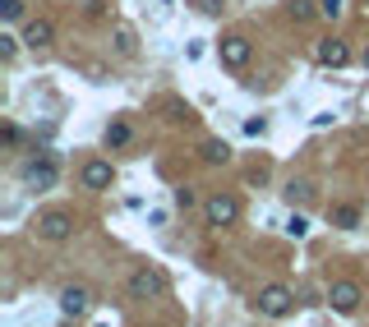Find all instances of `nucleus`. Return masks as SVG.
<instances>
[{
	"label": "nucleus",
	"instance_id": "nucleus-12",
	"mask_svg": "<svg viewBox=\"0 0 369 327\" xmlns=\"http://www.w3.org/2000/svg\"><path fill=\"white\" fill-rule=\"evenodd\" d=\"M102 143H106L111 152L130 148V143H134V124H130V120H111V124H106V134H102Z\"/></svg>",
	"mask_w": 369,
	"mask_h": 327
},
{
	"label": "nucleus",
	"instance_id": "nucleus-8",
	"mask_svg": "<svg viewBox=\"0 0 369 327\" xmlns=\"http://www.w3.org/2000/svg\"><path fill=\"white\" fill-rule=\"evenodd\" d=\"M314 60L323 65V70H342V65H351V46H346L342 37H323V42L314 46Z\"/></svg>",
	"mask_w": 369,
	"mask_h": 327
},
{
	"label": "nucleus",
	"instance_id": "nucleus-9",
	"mask_svg": "<svg viewBox=\"0 0 369 327\" xmlns=\"http://www.w3.org/2000/svg\"><path fill=\"white\" fill-rule=\"evenodd\" d=\"M24 180H28V189H51L61 180V166H56V157H37L24 166Z\"/></svg>",
	"mask_w": 369,
	"mask_h": 327
},
{
	"label": "nucleus",
	"instance_id": "nucleus-27",
	"mask_svg": "<svg viewBox=\"0 0 369 327\" xmlns=\"http://www.w3.org/2000/svg\"><path fill=\"white\" fill-rule=\"evenodd\" d=\"M65 327H70V323H65Z\"/></svg>",
	"mask_w": 369,
	"mask_h": 327
},
{
	"label": "nucleus",
	"instance_id": "nucleus-15",
	"mask_svg": "<svg viewBox=\"0 0 369 327\" xmlns=\"http://www.w3.org/2000/svg\"><path fill=\"white\" fill-rule=\"evenodd\" d=\"M314 14H318L314 0H291V18H296V23H309Z\"/></svg>",
	"mask_w": 369,
	"mask_h": 327
},
{
	"label": "nucleus",
	"instance_id": "nucleus-20",
	"mask_svg": "<svg viewBox=\"0 0 369 327\" xmlns=\"http://www.w3.org/2000/svg\"><path fill=\"white\" fill-rule=\"evenodd\" d=\"M0 14L14 23V18H24V0H0Z\"/></svg>",
	"mask_w": 369,
	"mask_h": 327
},
{
	"label": "nucleus",
	"instance_id": "nucleus-3",
	"mask_svg": "<svg viewBox=\"0 0 369 327\" xmlns=\"http://www.w3.org/2000/svg\"><path fill=\"white\" fill-rule=\"evenodd\" d=\"M167 295V277L157 267H134L130 272V300H162Z\"/></svg>",
	"mask_w": 369,
	"mask_h": 327
},
{
	"label": "nucleus",
	"instance_id": "nucleus-14",
	"mask_svg": "<svg viewBox=\"0 0 369 327\" xmlns=\"http://www.w3.org/2000/svg\"><path fill=\"white\" fill-rule=\"evenodd\" d=\"M203 161H208V166H227V161H231V148H227L222 139H208V143H203Z\"/></svg>",
	"mask_w": 369,
	"mask_h": 327
},
{
	"label": "nucleus",
	"instance_id": "nucleus-16",
	"mask_svg": "<svg viewBox=\"0 0 369 327\" xmlns=\"http://www.w3.org/2000/svg\"><path fill=\"white\" fill-rule=\"evenodd\" d=\"M286 235H291V240H305V235H309V221H305V217L296 213V217L286 221Z\"/></svg>",
	"mask_w": 369,
	"mask_h": 327
},
{
	"label": "nucleus",
	"instance_id": "nucleus-6",
	"mask_svg": "<svg viewBox=\"0 0 369 327\" xmlns=\"http://www.w3.org/2000/svg\"><path fill=\"white\" fill-rule=\"evenodd\" d=\"M222 65L227 70H245L249 60H254V46H249V37H240V33H231V37H222Z\"/></svg>",
	"mask_w": 369,
	"mask_h": 327
},
{
	"label": "nucleus",
	"instance_id": "nucleus-18",
	"mask_svg": "<svg viewBox=\"0 0 369 327\" xmlns=\"http://www.w3.org/2000/svg\"><path fill=\"white\" fill-rule=\"evenodd\" d=\"M286 198H291V203H305V198H309V185H305V180H291V185H286Z\"/></svg>",
	"mask_w": 369,
	"mask_h": 327
},
{
	"label": "nucleus",
	"instance_id": "nucleus-11",
	"mask_svg": "<svg viewBox=\"0 0 369 327\" xmlns=\"http://www.w3.org/2000/svg\"><path fill=\"white\" fill-rule=\"evenodd\" d=\"M24 42L33 46V51H42V46H51V42H56V23H51V18H33V23L24 28Z\"/></svg>",
	"mask_w": 369,
	"mask_h": 327
},
{
	"label": "nucleus",
	"instance_id": "nucleus-17",
	"mask_svg": "<svg viewBox=\"0 0 369 327\" xmlns=\"http://www.w3.org/2000/svg\"><path fill=\"white\" fill-rule=\"evenodd\" d=\"M342 9H346V0H318V14L323 18H342Z\"/></svg>",
	"mask_w": 369,
	"mask_h": 327
},
{
	"label": "nucleus",
	"instance_id": "nucleus-21",
	"mask_svg": "<svg viewBox=\"0 0 369 327\" xmlns=\"http://www.w3.org/2000/svg\"><path fill=\"white\" fill-rule=\"evenodd\" d=\"M167 111H171V120H176V124H194V111H189V107H180V102H171Z\"/></svg>",
	"mask_w": 369,
	"mask_h": 327
},
{
	"label": "nucleus",
	"instance_id": "nucleus-2",
	"mask_svg": "<svg viewBox=\"0 0 369 327\" xmlns=\"http://www.w3.org/2000/svg\"><path fill=\"white\" fill-rule=\"evenodd\" d=\"M203 221H208L212 230H227L240 221V198L236 194H208L203 198Z\"/></svg>",
	"mask_w": 369,
	"mask_h": 327
},
{
	"label": "nucleus",
	"instance_id": "nucleus-26",
	"mask_svg": "<svg viewBox=\"0 0 369 327\" xmlns=\"http://www.w3.org/2000/svg\"><path fill=\"white\" fill-rule=\"evenodd\" d=\"M365 70H369V51H365Z\"/></svg>",
	"mask_w": 369,
	"mask_h": 327
},
{
	"label": "nucleus",
	"instance_id": "nucleus-23",
	"mask_svg": "<svg viewBox=\"0 0 369 327\" xmlns=\"http://www.w3.org/2000/svg\"><path fill=\"white\" fill-rule=\"evenodd\" d=\"M19 139H24V129H19V124H5V148H19Z\"/></svg>",
	"mask_w": 369,
	"mask_h": 327
},
{
	"label": "nucleus",
	"instance_id": "nucleus-7",
	"mask_svg": "<svg viewBox=\"0 0 369 327\" xmlns=\"http://www.w3.org/2000/svg\"><path fill=\"white\" fill-rule=\"evenodd\" d=\"M360 300H365V291H360L355 282H333V291H328V304H333V313H346V318L360 309Z\"/></svg>",
	"mask_w": 369,
	"mask_h": 327
},
{
	"label": "nucleus",
	"instance_id": "nucleus-1",
	"mask_svg": "<svg viewBox=\"0 0 369 327\" xmlns=\"http://www.w3.org/2000/svg\"><path fill=\"white\" fill-rule=\"evenodd\" d=\"M296 309V291L281 282H268L264 291L254 295V313H264V318H286V313Z\"/></svg>",
	"mask_w": 369,
	"mask_h": 327
},
{
	"label": "nucleus",
	"instance_id": "nucleus-22",
	"mask_svg": "<svg viewBox=\"0 0 369 327\" xmlns=\"http://www.w3.org/2000/svg\"><path fill=\"white\" fill-rule=\"evenodd\" d=\"M14 51H19V37H0V55H5V60H14Z\"/></svg>",
	"mask_w": 369,
	"mask_h": 327
},
{
	"label": "nucleus",
	"instance_id": "nucleus-5",
	"mask_svg": "<svg viewBox=\"0 0 369 327\" xmlns=\"http://www.w3.org/2000/svg\"><path fill=\"white\" fill-rule=\"evenodd\" d=\"M79 185L93 189V194H102V189L115 185V166L106 157H88V161H83V171H79Z\"/></svg>",
	"mask_w": 369,
	"mask_h": 327
},
{
	"label": "nucleus",
	"instance_id": "nucleus-4",
	"mask_svg": "<svg viewBox=\"0 0 369 327\" xmlns=\"http://www.w3.org/2000/svg\"><path fill=\"white\" fill-rule=\"evenodd\" d=\"M74 213H65V208H51V213H42L37 217V235L42 240H51V245H61V240H70L74 235Z\"/></svg>",
	"mask_w": 369,
	"mask_h": 327
},
{
	"label": "nucleus",
	"instance_id": "nucleus-13",
	"mask_svg": "<svg viewBox=\"0 0 369 327\" xmlns=\"http://www.w3.org/2000/svg\"><path fill=\"white\" fill-rule=\"evenodd\" d=\"M328 221H333L337 230H355L360 226V203H333L328 208Z\"/></svg>",
	"mask_w": 369,
	"mask_h": 327
},
{
	"label": "nucleus",
	"instance_id": "nucleus-24",
	"mask_svg": "<svg viewBox=\"0 0 369 327\" xmlns=\"http://www.w3.org/2000/svg\"><path fill=\"white\" fill-rule=\"evenodd\" d=\"M176 203H180V208H189V203H194V189H184V185H180V189H176Z\"/></svg>",
	"mask_w": 369,
	"mask_h": 327
},
{
	"label": "nucleus",
	"instance_id": "nucleus-10",
	"mask_svg": "<svg viewBox=\"0 0 369 327\" xmlns=\"http://www.w3.org/2000/svg\"><path fill=\"white\" fill-rule=\"evenodd\" d=\"M88 309H93V291H88V286H65V291H61V313H65V318H83Z\"/></svg>",
	"mask_w": 369,
	"mask_h": 327
},
{
	"label": "nucleus",
	"instance_id": "nucleus-19",
	"mask_svg": "<svg viewBox=\"0 0 369 327\" xmlns=\"http://www.w3.org/2000/svg\"><path fill=\"white\" fill-rule=\"evenodd\" d=\"M115 46H120V55H134V33L130 28H115Z\"/></svg>",
	"mask_w": 369,
	"mask_h": 327
},
{
	"label": "nucleus",
	"instance_id": "nucleus-25",
	"mask_svg": "<svg viewBox=\"0 0 369 327\" xmlns=\"http://www.w3.org/2000/svg\"><path fill=\"white\" fill-rule=\"evenodd\" d=\"M199 9H203V14H217L222 5H217V0H199Z\"/></svg>",
	"mask_w": 369,
	"mask_h": 327
}]
</instances>
